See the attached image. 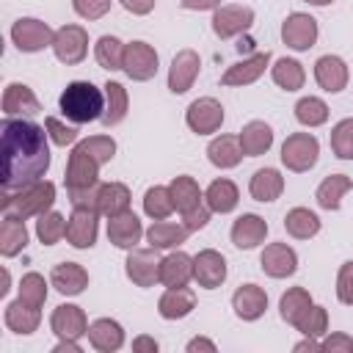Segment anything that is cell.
<instances>
[{"label": "cell", "instance_id": "8d00e7d4", "mask_svg": "<svg viewBox=\"0 0 353 353\" xmlns=\"http://www.w3.org/2000/svg\"><path fill=\"white\" fill-rule=\"evenodd\" d=\"M130 199H132V193H130V188L124 182H102L99 185L97 210H99V215L113 218V215L130 210Z\"/></svg>", "mask_w": 353, "mask_h": 353}, {"label": "cell", "instance_id": "f5cc1de1", "mask_svg": "<svg viewBox=\"0 0 353 353\" xmlns=\"http://www.w3.org/2000/svg\"><path fill=\"white\" fill-rule=\"evenodd\" d=\"M336 298H339V303L353 306V259H347V262L339 265V273H336Z\"/></svg>", "mask_w": 353, "mask_h": 353}, {"label": "cell", "instance_id": "ac0fdd59", "mask_svg": "<svg viewBox=\"0 0 353 353\" xmlns=\"http://www.w3.org/2000/svg\"><path fill=\"white\" fill-rule=\"evenodd\" d=\"M143 234H146V229H143L141 218H138L132 210L108 218V240H110L116 248H121V251H132V248L141 243Z\"/></svg>", "mask_w": 353, "mask_h": 353}, {"label": "cell", "instance_id": "52a82bcc", "mask_svg": "<svg viewBox=\"0 0 353 353\" xmlns=\"http://www.w3.org/2000/svg\"><path fill=\"white\" fill-rule=\"evenodd\" d=\"M99 168L102 165L80 143H74L72 152H69V160H66V174H63L66 193H74V190H85V188L99 185Z\"/></svg>", "mask_w": 353, "mask_h": 353}, {"label": "cell", "instance_id": "7bdbcfd3", "mask_svg": "<svg viewBox=\"0 0 353 353\" xmlns=\"http://www.w3.org/2000/svg\"><path fill=\"white\" fill-rule=\"evenodd\" d=\"M292 110H295L298 124H303V127H309V130L323 127V124L328 121V105H325V99L312 97V94H309V97H301Z\"/></svg>", "mask_w": 353, "mask_h": 353}, {"label": "cell", "instance_id": "be15d7a7", "mask_svg": "<svg viewBox=\"0 0 353 353\" xmlns=\"http://www.w3.org/2000/svg\"><path fill=\"white\" fill-rule=\"evenodd\" d=\"M303 3H309V6H317V8H323V6H331L334 0H303Z\"/></svg>", "mask_w": 353, "mask_h": 353}, {"label": "cell", "instance_id": "9c48e42d", "mask_svg": "<svg viewBox=\"0 0 353 353\" xmlns=\"http://www.w3.org/2000/svg\"><path fill=\"white\" fill-rule=\"evenodd\" d=\"M160 254H157V248H132V251H127V259H124V273H127V279L135 284V287H154V284H160Z\"/></svg>", "mask_w": 353, "mask_h": 353}, {"label": "cell", "instance_id": "680465c9", "mask_svg": "<svg viewBox=\"0 0 353 353\" xmlns=\"http://www.w3.org/2000/svg\"><path fill=\"white\" fill-rule=\"evenodd\" d=\"M132 350H135V353H157V350H160V345H157V339H154V336L141 334V336H135V339H132Z\"/></svg>", "mask_w": 353, "mask_h": 353}, {"label": "cell", "instance_id": "11a10c76", "mask_svg": "<svg viewBox=\"0 0 353 353\" xmlns=\"http://www.w3.org/2000/svg\"><path fill=\"white\" fill-rule=\"evenodd\" d=\"M210 218H212V210L207 207V201H201L199 207H193V210L182 212V223H185L190 232H199V229H204V226L210 223Z\"/></svg>", "mask_w": 353, "mask_h": 353}, {"label": "cell", "instance_id": "d590c367", "mask_svg": "<svg viewBox=\"0 0 353 353\" xmlns=\"http://www.w3.org/2000/svg\"><path fill=\"white\" fill-rule=\"evenodd\" d=\"M28 248V229H25V221L17 218V215H3L0 221V254L6 259L22 254Z\"/></svg>", "mask_w": 353, "mask_h": 353}, {"label": "cell", "instance_id": "836d02e7", "mask_svg": "<svg viewBox=\"0 0 353 353\" xmlns=\"http://www.w3.org/2000/svg\"><path fill=\"white\" fill-rule=\"evenodd\" d=\"M102 91H105V113H102L99 121L110 130V127H116V124H121V121L127 119L130 94H127V88H124L119 80H108V83L102 85Z\"/></svg>", "mask_w": 353, "mask_h": 353}, {"label": "cell", "instance_id": "ab89813d", "mask_svg": "<svg viewBox=\"0 0 353 353\" xmlns=\"http://www.w3.org/2000/svg\"><path fill=\"white\" fill-rule=\"evenodd\" d=\"M270 77H273V83H276L281 91H301L303 83H306V69H303L301 61L284 55V58L273 61V66H270Z\"/></svg>", "mask_w": 353, "mask_h": 353}, {"label": "cell", "instance_id": "91938a15", "mask_svg": "<svg viewBox=\"0 0 353 353\" xmlns=\"http://www.w3.org/2000/svg\"><path fill=\"white\" fill-rule=\"evenodd\" d=\"M185 350H188V353H196V350H207V353H215V350H218V345H215L212 339H207V336H193V339L185 345Z\"/></svg>", "mask_w": 353, "mask_h": 353}, {"label": "cell", "instance_id": "816d5d0a", "mask_svg": "<svg viewBox=\"0 0 353 353\" xmlns=\"http://www.w3.org/2000/svg\"><path fill=\"white\" fill-rule=\"evenodd\" d=\"M110 6H113V0H72L74 14H77L80 19H88V22L102 19V17L110 11Z\"/></svg>", "mask_w": 353, "mask_h": 353}, {"label": "cell", "instance_id": "7c38bea8", "mask_svg": "<svg viewBox=\"0 0 353 353\" xmlns=\"http://www.w3.org/2000/svg\"><path fill=\"white\" fill-rule=\"evenodd\" d=\"M185 124L196 135H215L223 124V105L215 97H199L188 105Z\"/></svg>", "mask_w": 353, "mask_h": 353}, {"label": "cell", "instance_id": "94428289", "mask_svg": "<svg viewBox=\"0 0 353 353\" xmlns=\"http://www.w3.org/2000/svg\"><path fill=\"white\" fill-rule=\"evenodd\" d=\"M52 353H83V345L77 339H58V345L52 347Z\"/></svg>", "mask_w": 353, "mask_h": 353}, {"label": "cell", "instance_id": "6125c7cd", "mask_svg": "<svg viewBox=\"0 0 353 353\" xmlns=\"http://www.w3.org/2000/svg\"><path fill=\"white\" fill-rule=\"evenodd\" d=\"M292 350H298V353H301V350H320V339H314V336H306V339H301V342H298Z\"/></svg>", "mask_w": 353, "mask_h": 353}, {"label": "cell", "instance_id": "7dc6e473", "mask_svg": "<svg viewBox=\"0 0 353 353\" xmlns=\"http://www.w3.org/2000/svg\"><path fill=\"white\" fill-rule=\"evenodd\" d=\"M328 143H331L334 157H339V160H353V119L336 121V124L331 127Z\"/></svg>", "mask_w": 353, "mask_h": 353}, {"label": "cell", "instance_id": "e0dca14e", "mask_svg": "<svg viewBox=\"0 0 353 353\" xmlns=\"http://www.w3.org/2000/svg\"><path fill=\"white\" fill-rule=\"evenodd\" d=\"M270 61H273V55H270L268 50H265V52H254V55H248V58L232 63V66L221 74V85H226V88L251 85V83H256V80L265 74V69L270 66Z\"/></svg>", "mask_w": 353, "mask_h": 353}, {"label": "cell", "instance_id": "cb8c5ba5", "mask_svg": "<svg viewBox=\"0 0 353 353\" xmlns=\"http://www.w3.org/2000/svg\"><path fill=\"white\" fill-rule=\"evenodd\" d=\"M232 309L243 323H254L268 309V292L259 284H240L232 295Z\"/></svg>", "mask_w": 353, "mask_h": 353}, {"label": "cell", "instance_id": "6f0895ef", "mask_svg": "<svg viewBox=\"0 0 353 353\" xmlns=\"http://www.w3.org/2000/svg\"><path fill=\"white\" fill-rule=\"evenodd\" d=\"M179 6L185 11H215L218 6H223V0H179Z\"/></svg>", "mask_w": 353, "mask_h": 353}, {"label": "cell", "instance_id": "f546056e", "mask_svg": "<svg viewBox=\"0 0 353 353\" xmlns=\"http://www.w3.org/2000/svg\"><path fill=\"white\" fill-rule=\"evenodd\" d=\"M248 193H251L254 201H262V204L276 201L284 193V176H281V171L279 168H270V165L256 168L251 174V179H248Z\"/></svg>", "mask_w": 353, "mask_h": 353}, {"label": "cell", "instance_id": "ee69618b", "mask_svg": "<svg viewBox=\"0 0 353 353\" xmlns=\"http://www.w3.org/2000/svg\"><path fill=\"white\" fill-rule=\"evenodd\" d=\"M174 210L176 207H174V199H171L168 185H152V188H146V193H143V212L152 221H163Z\"/></svg>", "mask_w": 353, "mask_h": 353}, {"label": "cell", "instance_id": "74e56055", "mask_svg": "<svg viewBox=\"0 0 353 353\" xmlns=\"http://www.w3.org/2000/svg\"><path fill=\"white\" fill-rule=\"evenodd\" d=\"M168 190H171V199H174V207H176L179 215L188 212V210H193V207H199V204L204 201V190H201L199 182H196L193 176H188V174L174 176V179L168 182Z\"/></svg>", "mask_w": 353, "mask_h": 353}, {"label": "cell", "instance_id": "6da1fadb", "mask_svg": "<svg viewBox=\"0 0 353 353\" xmlns=\"http://www.w3.org/2000/svg\"><path fill=\"white\" fill-rule=\"evenodd\" d=\"M50 135L30 119H3L0 124V185L3 193L22 190L44 179L50 168Z\"/></svg>", "mask_w": 353, "mask_h": 353}, {"label": "cell", "instance_id": "484cf974", "mask_svg": "<svg viewBox=\"0 0 353 353\" xmlns=\"http://www.w3.org/2000/svg\"><path fill=\"white\" fill-rule=\"evenodd\" d=\"M193 281V256L185 251H171L160 259V284L163 287H188Z\"/></svg>", "mask_w": 353, "mask_h": 353}, {"label": "cell", "instance_id": "30bf717a", "mask_svg": "<svg viewBox=\"0 0 353 353\" xmlns=\"http://www.w3.org/2000/svg\"><path fill=\"white\" fill-rule=\"evenodd\" d=\"M317 36H320V28H317V19L312 14H303V11H292L284 17L281 22V41L295 50V52H306L317 44Z\"/></svg>", "mask_w": 353, "mask_h": 353}, {"label": "cell", "instance_id": "c3c4849f", "mask_svg": "<svg viewBox=\"0 0 353 353\" xmlns=\"http://www.w3.org/2000/svg\"><path fill=\"white\" fill-rule=\"evenodd\" d=\"M295 331H301L303 336H314V339H323L328 334V312L325 306H317L312 303V309L301 317V323L295 325Z\"/></svg>", "mask_w": 353, "mask_h": 353}, {"label": "cell", "instance_id": "b9f144b4", "mask_svg": "<svg viewBox=\"0 0 353 353\" xmlns=\"http://www.w3.org/2000/svg\"><path fill=\"white\" fill-rule=\"evenodd\" d=\"M94 58L102 69L108 72H119L121 63H124V41L116 39V36H99L97 44H94Z\"/></svg>", "mask_w": 353, "mask_h": 353}, {"label": "cell", "instance_id": "ba28073f", "mask_svg": "<svg viewBox=\"0 0 353 353\" xmlns=\"http://www.w3.org/2000/svg\"><path fill=\"white\" fill-rule=\"evenodd\" d=\"M52 52L61 63L66 66H77L85 61L88 55V30L83 25H61L55 30V39H52Z\"/></svg>", "mask_w": 353, "mask_h": 353}, {"label": "cell", "instance_id": "3957f363", "mask_svg": "<svg viewBox=\"0 0 353 353\" xmlns=\"http://www.w3.org/2000/svg\"><path fill=\"white\" fill-rule=\"evenodd\" d=\"M52 204H55V182L50 179H39L22 190L3 193V201H0L3 215H17L22 221L44 215L47 210H52Z\"/></svg>", "mask_w": 353, "mask_h": 353}, {"label": "cell", "instance_id": "1f68e13d", "mask_svg": "<svg viewBox=\"0 0 353 353\" xmlns=\"http://www.w3.org/2000/svg\"><path fill=\"white\" fill-rule=\"evenodd\" d=\"M243 149H240V138L237 135H215L210 143H207V160L221 168V171H229L234 165H240L243 160Z\"/></svg>", "mask_w": 353, "mask_h": 353}, {"label": "cell", "instance_id": "d6a6232c", "mask_svg": "<svg viewBox=\"0 0 353 353\" xmlns=\"http://www.w3.org/2000/svg\"><path fill=\"white\" fill-rule=\"evenodd\" d=\"M204 201H207V207H210L215 215H229V212L240 204V190H237V185H234L232 179L218 176V179H212V182L207 185Z\"/></svg>", "mask_w": 353, "mask_h": 353}, {"label": "cell", "instance_id": "4fadbf2b", "mask_svg": "<svg viewBox=\"0 0 353 353\" xmlns=\"http://www.w3.org/2000/svg\"><path fill=\"white\" fill-rule=\"evenodd\" d=\"M99 234V212L85 207H72V215L66 218V243L77 251L94 248Z\"/></svg>", "mask_w": 353, "mask_h": 353}, {"label": "cell", "instance_id": "4dcf8cb0", "mask_svg": "<svg viewBox=\"0 0 353 353\" xmlns=\"http://www.w3.org/2000/svg\"><path fill=\"white\" fill-rule=\"evenodd\" d=\"M188 234H190V229L185 226V223H174V221H152V226L146 229V243L152 245V248H157V251H171V248H176V245H182L185 240H188Z\"/></svg>", "mask_w": 353, "mask_h": 353}, {"label": "cell", "instance_id": "83f0119b", "mask_svg": "<svg viewBox=\"0 0 353 353\" xmlns=\"http://www.w3.org/2000/svg\"><path fill=\"white\" fill-rule=\"evenodd\" d=\"M196 309V292L190 287H165L157 301V314L163 320H182Z\"/></svg>", "mask_w": 353, "mask_h": 353}, {"label": "cell", "instance_id": "9a60e30c", "mask_svg": "<svg viewBox=\"0 0 353 353\" xmlns=\"http://www.w3.org/2000/svg\"><path fill=\"white\" fill-rule=\"evenodd\" d=\"M201 72V58L196 50L185 47L179 50L174 58H171V66H168V91L171 94H188L196 83Z\"/></svg>", "mask_w": 353, "mask_h": 353}, {"label": "cell", "instance_id": "60d3db41", "mask_svg": "<svg viewBox=\"0 0 353 353\" xmlns=\"http://www.w3.org/2000/svg\"><path fill=\"white\" fill-rule=\"evenodd\" d=\"M320 218L317 212H312L309 207H292L287 215H284V229L290 237L295 240H312L317 232H320Z\"/></svg>", "mask_w": 353, "mask_h": 353}, {"label": "cell", "instance_id": "8992f818", "mask_svg": "<svg viewBox=\"0 0 353 353\" xmlns=\"http://www.w3.org/2000/svg\"><path fill=\"white\" fill-rule=\"evenodd\" d=\"M52 39H55V30L44 19L19 17L11 25V41L19 52H41V50L52 47Z\"/></svg>", "mask_w": 353, "mask_h": 353}, {"label": "cell", "instance_id": "e575fe53", "mask_svg": "<svg viewBox=\"0 0 353 353\" xmlns=\"http://www.w3.org/2000/svg\"><path fill=\"white\" fill-rule=\"evenodd\" d=\"M350 190H353V179H350L347 174H328V176L317 185L314 199H317V204H320L323 210L336 212V210L342 207V199H345Z\"/></svg>", "mask_w": 353, "mask_h": 353}, {"label": "cell", "instance_id": "7a4b0ae2", "mask_svg": "<svg viewBox=\"0 0 353 353\" xmlns=\"http://www.w3.org/2000/svg\"><path fill=\"white\" fill-rule=\"evenodd\" d=\"M58 108L63 119L72 124H91L99 121L105 113V91L97 88L91 80H72L58 97Z\"/></svg>", "mask_w": 353, "mask_h": 353}, {"label": "cell", "instance_id": "f1b7e54d", "mask_svg": "<svg viewBox=\"0 0 353 353\" xmlns=\"http://www.w3.org/2000/svg\"><path fill=\"white\" fill-rule=\"evenodd\" d=\"M3 320H6V328H8V331H14V334H19V336H28V334H33V331L39 328V323H41V309L25 303L22 298H17V301L6 303Z\"/></svg>", "mask_w": 353, "mask_h": 353}, {"label": "cell", "instance_id": "7402d4cb", "mask_svg": "<svg viewBox=\"0 0 353 353\" xmlns=\"http://www.w3.org/2000/svg\"><path fill=\"white\" fill-rule=\"evenodd\" d=\"M232 245L240 248V251H251V248H259L268 237V221L256 212H243L234 223H232Z\"/></svg>", "mask_w": 353, "mask_h": 353}, {"label": "cell", "instance_id": "f907efd6", "mask_svg": "<svg viewBox=\"0 0 353 353\" xmlns=\"http://www.w3.org/2000/svg\"><path fill=\"white\" fill-rule=\"evenodd\" d=\"M44 130H47V135H50V141H52L55 146H74V143H77V130H74V124H63V121L55 119V116H47V119H44Z\"/></svg>", "mask_w": 353, "mask_h": 353}, {"label": "cell", "instance_id": "d6986e66", "mask_svg": "<svg viewBox=\"0 0 353 353\" xmlns=\"http://www.w3.org/2000/svg\"><path fill=\"white\" fill-rule=\"evenodd\" d=\"M259 265L262 273L270 279H287L298 270V254L292 245L287 243H268L259 254Z\"/></svg>", "mask_w": 353, "mask_h": 353}, {"label": "cell", "instance_id": "681fc988", "mask_svg": "<svg viewBox=\"0 0 353 353\" xmlns=\"http://www.w3.org/2000/svg\"><path fill=\"white\" fill-rule=\"evenodd\" d=\"M99 165H108L113 157H116V141L110 135H91V138H83L77 141Z\"/></svg>", "mask_w": 353, "mask_h": 353}, {"label": "cell", "instance_id": "4316f807", "mask_svg": "<svg viewBox=\"0 0 353 353\" xmlns=\"http://www.w3.org/2000/svg\"><path fill=\"white\" fill-rule=\"evenodd\" d=\"M237 138H240V149L245 157H262L273 146V127L262 119H251L243 124Z\"/></svg>", "mask_w": 353, "mask_h": 353}, {"label": "cell", "instance_id": "f35d334b", "mask_svg": "<svg viewBox=\"0 0 353 353\" xmlns=\"http://www.w3.org/2000/svg\"><path fill=\"white\" fill-rule=\"evenodd\" d=\"M312 295H309V290L306 287H290L281 298H279V314H281V320L287 323V325H298L301 323V317L312 309Z\"/></svg>", "mask_w": 353, "mask_h": 353}, {"label": "cell", "instance_id": "ffe728a7", "mask_svg": "<svg viewBox=\"0 0 353 353\" xmlns=\"http://www.w3.org/2000/svg\"><path fill=\"white\" fill-rule=\"evenodd\" d=\"M314 80L317 85L325 91V94H339L347 88V80H350V69L345 63V58L339 55H320L314 61Z\"/></svg>", "mask_w": 353, "mask_h": 353}, {"label": "cell", "instance_id": "5bb4252c", "mask_svg": "<svg viewBox=\"0 0 353 353\" xmlns=\"http://www.w3.org/2000/svg\"><path fill=\"white\" fill-rule=\"evenodd\" d=\"M50 331L58 339H83L88 336V317L77 303H58L50 314Z\"/></svg>", "mask_w": 353, "mask_h": 353}, {"label": "cell", "instance_id": "277c9868", "mask_svg": "<svg viewBox=\"0 0 353 353\" xmlns=\"http://www.w3.org/2000/svg\"><path fill=\"white\" fill-rule=\"evenodd\" d=\"M320 141L312 132H292L281 143V165L292 174H306L317 165Z\"/></svg>", "mask_w": 353, "mask_h": 353}, {"label": "cell", "instance_id": "d4e9b609", "mask_svg": "<svg viewBox=\"0 0 353 353\" xmlns=\"http://www.w3.org/2000/svg\"><path fill=\"white\" fill-rule=\"evenodd\" d=\"M88 345L99 353H116L124 347V325L113 317H97L88 323Z\"/></svg>", "mask_w": 353, "mask_h": 353}, {"label": "cell", "instance_id": "bcb514c9", "mask_svg": "<svg viewBox=\"0 0 353 353\" xmlns=\"http://www.w3.org/2000/svg\"><path fill=\"white\" fill-rule=\"evenodd\" d=\"M47 287H52L41 273H36V270H30V273H25L22 279H19V298L25 301V303H30V306H44V301H47Z\"/></svg>", "mask_w": 353, "mask_h": 353}, {"label": "cell", "instance_id": "9f6ffc18", "mask_svg": "<svg viewBox=\"0 0 353 353\" xmlns=\"http://www.w3.org/2000/svg\"><path fill=\"white\" fill-rule=\"evenodd\" d=\"M119 3H121V8H124L127 14H132V17H146V14L154 11V3H157V0H119Z\"/></svg>", "mask_w": 353, "mask_h": 353}, {"label": "cell", "instance_id": "44dd1931", "mask_svg": "<svg viewBox=\"0 0 353 353\" xmlns=\"http://www.w3.org/2000/svg\"><path fill=\"white\" fill-rule=\"evenodd\" d=\"M3 113L8 119H33L41 113V102L25 83H8L3 91Z\"/></svg>", "mask_w": 353, "mask_h": 353}, {"label": "cell", "instance_id": "2e32d148", "mask_svg": "<svg viewBox=\"0 0 353 353\" xmlns=\"http://www.w3.org/2000/svg\"><path fill=\"white\" fill-rule=\"evenodd\" d=\"M226 256L215 248H201L193 256V281L204 290H218L226 281Z\"/></svg>", "mask_w": 353, "mask_h": 353}, {"label": "cell", "instance_id": "8fae6325", "mask_svg": "<svg viewBox=\"0 0 353 353\" xmlns=\"http://www.w3.org/2000/svg\"><path fill=\"white\" fill-rule=\"evenodd\" d=\"M254 25V8L251 6H237V3H226L218 6L212 11V33L226 41L234 36H243L245 30H251Z\"/></svg>", "mask_w": 353, "mask_h": 353}, {"label": "cell", "instance_id": "db71d44e", "mask_svg": "<svg viewBox=\"0 0 353 353\" xmlns=\"http://www.w3.org/2000/svg\"><path fill=\"white\" fill-rule=\"evenodd\" d=\"M320 353H353V336L336 331L320 339Z\"/></svg>", "mask_w": 353, "mask_h": 353}, {"label": "cell", "instance_id": "f6af8a7d", "mask_svg": "<svg viewBox=\"0 0 353 353\" xmlns=\"http://www.w3.org/2000/svg\"><path fill=\"white\" fill-rule=\"evenodd\" d=\"M36 237L41 245H55L61 237H66V218L58 210H47L36 218Z\"/></svg>", "mask_w": 353, "mask_h": 353}, {"label": "cell", "instance_id": "603a6c76", "mask_svg": "<svg viewBox=\"0 0 353 353\" xmlns=\"http://www.w3.org/2000/svg\"><path fill=\"white\" fill-rule=\"evenodd\" d=\"M50 284L66 298L83 295L88 287V270L80 262H58L50 270Z\"/></svg>", "mask_w": 353, "mask_h": 353}, {"label": "cell", "instance_id": "5b68a950", "mask_svg": "<svg viewBox=\"0 0 353 353\" xmlns=\"http://www.w3.org/2000/svg\"><path fill=\"white\" fill-rule=\"evenodd\" d=\"M160 69V55L157 50L149 44V41H127L124 44V63H121V72L135 80V83H146L157 74Z\"/></svg>", "mask_w": 353, "mask_h": 353}]
</instances>
